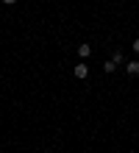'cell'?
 Wrapping results in <instances>:
<instances>
[{"mask_svg":"<svg viewBox=\"0 0 139 153\" xmlns=\"http://www.w3.org/2000/svg\"><path fill=\"white\" fill-rule=\"evenodd\" d=\"M3 3H6V6H14V3H17V0H3Z\"/></svg>","mask_w":139,"mask_h":153,"instance_id":"cell-7","label":"cell"},{"mask_svg":"<svg viewBox=\"0 0 139 153\" xmlns=\"http://www.w3.org/2000/svg\"><path fill=\"white\" fill-rule=\"evenodd\" d=\"M131 48H134V50H136V53H139V36H136V39H134V45H131Z\"/></svg>","mask_w":139,"mask_h":153,"instance_id":"cell-6","label":"cell"},{"mask_svg":"<svg viewBox=\"0 0 139 153\" xmlns=\"http://www.w3.org/2000/svg\"><path fill=\"white\" fill-rule=\"evenodd\" d=\"M111 61H114V64H123V61H125V56H123V53H120V50H117V53H114V56H111Z\"/></svg>","mask_w":139,"mask_h":153,"instance_id":"cell-4","label":"cell"},{"mask_svg":"<svg viewBox=\"0 0 139 153\" xmlns=\"http://www.w3.org/2000/svg\"><path fill=\"white\" fill-rule=\"evenodd\" d=\"M72 75H75V78H81V81H83V78H86V75H89V67H86V64H83V61H81V64H75V67H72Z\"/></svg>","mask_w":139,"mask_h":153,"instance_id":"cell-1","label":"cell"},{"mask_svg":"<svg viewBox=\"0 0 139 153\" xmlns=\"http://www.w3.org/2000/svg\"><path fill=\"white\" fill-rule=\"evenodd\" d=\"M103 70H106V73H114V70H117V64H114V61H111V59H109V61H106V64H103Z\"/></svg>","mask_w":139,"mask_h":153,"instance_id":"cell-5","label":"cell"},{"mask_svg":"<svg viewBox=\"0 0 139 153\" xmlns=\"http://www.w3.org/2000/svg\"><path fill=\"white\" fill-rule=\"evenodd\" d=\"M125 73L128 75H139V61H128V64H125Z\"/></svg>","mask_w":139,"mask_h":153,"instance_id":"cell-2","label":"cell"},{"mask_svg":"<svg viewBox=\"0 0 139 153\" xmlns=\"http://www.w3.org/2000/svg\"><path fill=\"white\" fill-rule=\"evenodd\" d=\"M89 53H92V48H89V45H78V56H81V59H86Z\"/></svg>","mask_w":139,"mask_h":153,"instance_id":"cell-3","label":"cell"}]
</instances>
